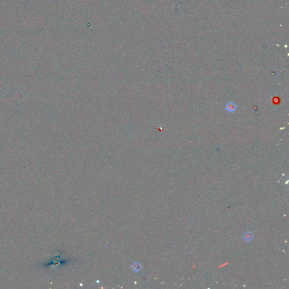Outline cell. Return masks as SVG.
Returning a JSON list of instances; mask_svg holds the SVG:
<instances>
[{"instance_id":"2","label":"cell","mask_w":289,"mask_h":289,"mask_svg":"<svg viewBox=\"0 0 289 289\" xmlns=\"http://www.w3.org/2000/svg\"><path fill=\"white\" fill-rule=\"evenodd\" d=\"M243 239L245 241L249 242L252 239V234L250 232H246L243 234Z\"/></svg>"},{"instance_id":"1","label":"cell","mask_w":289,"mask_h":289,"mask_svg":"<svg viewBox=\"0 0 289 289\" xmlns=\"http://www.w3.org/2000/svg\"><path fill=\"white\" fill-rule=\"evenodd\" d=\"M236 108H237L236 105H235L234 103L232 102H230L229 103H228L226 105V107H225V108H226V110H227V111H228V112H229V113L234 112Z\"/></svg>"}]
</instances>
